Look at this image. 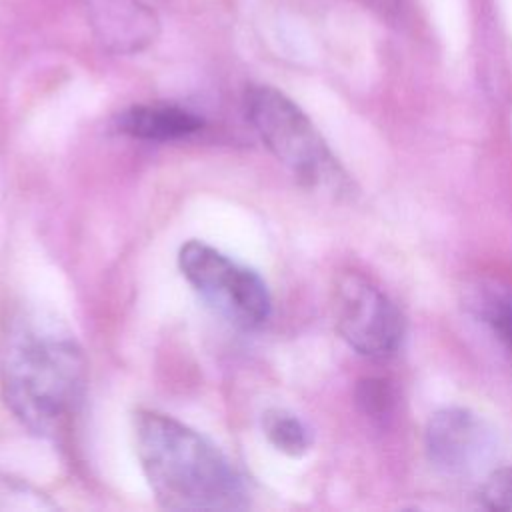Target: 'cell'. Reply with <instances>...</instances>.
I'll return each mask as SVG.
<instances>
[{
    "instance_id": "3957f363",
    "label": "cell",
    "mask_w": 512,
    "mask_h": 512,
    "mask_svg": "<svg viewBox=\"0 0 512 512\" xmlns=\"http://www.w3.org/2000/svg\"><path fill=\"white\" fill-rule=\"evenodd\" d=\"M246 114L266 148L306 186H334L340 168L310 118L272 86L246 92Z\"/></svg>"
},
{
    "instance_id": "7a4b0ae2",
    "label": "cell",
    "mask_w": 512,
    "mask_h": 512,
    "mask_svg": "<svg viewBox=\"0 0 512 512\" xmlns=\"http://www.w3.org/2000/svg\"><path fill=\"white\" fill-rule=\"evenodd\" d=\"M136 454L148 486L168 510H238L246 506L244 478L200 432L172 416L134 414Z\"/></svg>"
},
{
    "instance_id": "9c48e42d",
    "label": "cell",
    "mask_w": 512,
    "mask_h": 512,
    "mask_svg": "<svg viewBox=\"0 0 512 512\" xmlns=\"http://www.w3.org/2000/svg\"><path fill=\"white\" fill-rule=\"evenodd\" d=\"M262 428L268 442L282 454L302 456L310 450V430L298 416L286 410H268L262 418Z\"/></svg>"
},
{
    "instance_id": "30bf717a",
    "label": "cell",
    "mask_w": 512,
    "mask_h": 512,
    "mask_svg": "<svg viewBox=\"0 0 512 512\" xmlns=\"http://www.w3.org/2000/svg\"><path fill=\"white\" fill-rule=\"evenodd\" d=\"M480 498L490 510H512V466L494 470L484 482Z\"/></svg>"
},
{
    "instance_id": "6da1fadb",
    "label": "cell",
    "mask_w": 512,
    "mask_h": 512,
    "mask_svg": "<svg viewBox=\"0 0 512 512\" xmlns=\"http://www.w3.org/2000/svg\"><path fill=\"white\" fill-rule=\"evenodd\" d=\"M2 392L14 416L38 436H58L78 412L86 360L72 332L40 312L10 324L2 352Z\"/></svg>"
},
{
    "instance_id": "52a82bcc",
    "label": "cell",
    "mask_w": 512,
    "mask_h": 512,
    "mask_svg": "<svg viewBox=\"0 0 512 512\" xmlns=\"http://www.w3.org/2000/svg\"><path fill=\"white\" fill-rule=\"evenodd\" d=\"M86 16L98 42L112 52H138L158 34L154 12L140 0H86Z\"/></svg>"
},
{
    "instance_id": "8992f818",
    "label": "cell",
    "mask_w": 512,
    "mask_h": 512,
    "mask_svg": "<svg viewBox=\"0 0 512 512\" xmlns=\"http://www.w3.org/2000/svg\"><path fill=\"white\" fill-rule=\"evenodd\" d=\"M426 454L434 468L448 476L478 474L494 456V430L466 408L436 412L424 434Z\"/></svg>"
},
{
    "instance_id": "8fae6325",
    "label": "cell",
    "mask_w": 512,
    "mask_h": 512,
    "mask_svg": "<svg viewBox=\"0 0 512 512\" xmlns=\"http://www.w3.org/2000/svg\"><path fill=\"white\" fill-rule=\"evenodd\" d=\"M486 318L500 334V338L512 348V296L490 298Z\"/></svg>"
},
{
    "instance_id": "ba28073f",
    "label": "cell",
    "mask_w": 512,
    "mask_h": 512,
    "mask_svg": "<svg viewBox=\"0 0 512 512\" xmlns=\"http://www.w3.org/2000/svg\"><path fill=\"white\" fill-rule=\"evenodd\" d=\"M204 120L174 104H140L124 110L118 118V128L138 140L166 142L198 132Z\"/></svg>"
},
{
    "instance_id": "277c9868",
    "label": "cell",
    "mask_w": 512,
    "mask_h": 512,
    "mask_svg": "<svg viewBox=\"0 0 512 512\" xmlns=\"http://www.w3.org/2000/svg\"><path fill=\"white\" fill-rule=\"evenodd\" d=\"M178 266L198 296L230 324L256 328L270 316L272 302L266 282L206 242L182 244Z\"/></svg>"
},
{
    "instance_id": "5b68a950",
    "label": "cell",
    "mask_w": 512,
    "mask_h": 512,
    "mask_svg": "<svg viewBox=\"0 0 512 512\" xmlns=\"http://www.w3.org/2000/svg\"><path fill=\"white\" fill-rule=\"evenodd\" d=\"M334 324L342 340L368 358L392 356L404 338V320L394 302L370 280L348 272L336 280Z\"/></svg>"
}]
</instances>
